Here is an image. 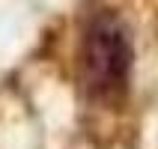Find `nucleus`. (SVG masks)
<instances>
[{"instance_id":"obj_1","label":"nucleus","mask_w":158,"mask_h":149,"mask_svg":"<svg viewBox=\"0 0 158 149\" xmlns=\"http://www.w3.org/2000/svg\"><path fill=\"white\" fill-rule=\"evenodd\" d=\"M134 51L128 30L110 12H98L87 21L78 48L81 84L96 101H116L128 87Z\"/></svg>"}]
</instances>
